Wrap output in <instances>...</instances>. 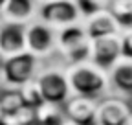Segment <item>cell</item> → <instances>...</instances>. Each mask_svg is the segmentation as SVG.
Wrapping results in <instances>:
<instances>
[{"mask_svg": "<svg viewBox=\"0 0 132 125\" xmlns=\"http://www.w3.org/2000/svg\"><path fill=\"white\" fill-rule=\"evenodd\" d=\"M64 72H66V77H68L72 96L99 99L110 90L108 72L95 66L92 61L70 65Z\"/></svg>", "mask_w": 132, "mask_h": 125, "instance_id": "1", "label": "cell"}, {"mask_svg": "<svg viewBox=\"0 0 132 125\" xmlns=\"http://www.w3.org/2000/svg\"><path fill=\"white\" fill-rule=\"evenodd\" d=\"M90 44L92 41L82 24H73L57 31V52L70 65L90 61Z\"/></svg>", "mask_w": 132, "mask_h": 125, "instance_id": "2", "label": "cell"}, {"mask_svg": "<svg viewBox=\"0 0 132 125\" xmlns=\"http://www.w3.org/2000/svg\"><path fill=\"white\" fill-rule=\"evenodd\" d=\"M39 19L55 31L82 22V15L75 0H46L39 7Z\"/></svg>", "mask_w": 132, "mask_h": 125, "instance_id": "3", "label": "cell"}, {"mask_svg": "<svg viewBox=\"0 0 132 125\" xmlns=\"http://www.w3.org/2000/svg\"><path fill=\"white\" fill-rule=\"evenodd\" d=\"M37 65H39V59L28 52L4 59L2 72H0L2 74V83L6 87L20 88L22 85L33 81L37 77Z\"/></svg>", "mask_w": 132, "mask_h": 125, "instance_id": "4", "label": "cell"}, {"mask_svg": "<svg viewBox=\"0 0 132 125\" xmlns=\"http://www.w3.org/2000/svg\"><path fill=\"white\" fill-rule=\"evenodd\" d=\"M57 50V31L44 22L26 24V52L33 57L42 59Z\"/></svg>", "mask_w": 132, "mask_h": 125, "instance_id": "5", "label": "cell"}, {"mask_svg": "<svg viewBox=\"0 0 132 125\" xmlns=\"http://www.w3.org/2000/svg\"><path fill=\"white\" fill-rule=\"evenodd\" d=\"M37 85L40 88L42 99L46 103H53V105H64L72 98V90L68 85V77L66 72L61 70H44L37 77Z\"/></svg>", "mask_w": 132, "mask_h": 125, "instance_id": "6", "label": "cell"}, {"mask_svg": "<svg viewBox=\"0 0 132 125\" xmlns=\"http://www.w3.org/2000/svg\"><path fill=\"white\" fill-rule=\"evenodd\" d=\"M121 57H123V37H121V33L94 39L90 44V61L95 66L103 68L106 72Z\"/></svg>", "mask_w": 132, "mask_h": 125, "instance_id": "7", "label": "cell"}, {"mask_svg": "<svg viewBox=\"0 0 132 125\" xmlns=\"http://www.w3.org/2000/svg\"><path fill=\"white\" fill-rule=\"evenodd\" d=\"M26 52V26L2 22L0 24V57L9 59Z\"/></svg>", "mask_w": 132, "mask_h": 125, "instance_id": "8", "label": "cell"}, {"mask_svg": "<svg viewBox=\"0 0 132 125\" xmlns=\"http://www.w3.org/2000/svg\"><path fill=\"white\" fill-rule=\"evenodd\" d=\"M82 28L88 33L90 41L94 39H101V37H108V35H119L123 33V29L119 26V22L116 20V17L110 13V9H101L94 15L82 19Z\"/></svg>", "mask_w": 132, "mask_h": 125, "instance_id": "9", "label": "cell"}, {"mask_svg": "<svg viewBox=\"0 0 132 125\" xmlns=\"http://www.w3.org/2000/svg\"><path fill=\"white\" fill-rule=\"evenodd\" d=\"M130 114H132V108L128 107V103L118 98H106V99H101L97 105L95 123L97 125H128Z\"/></svg>", "mask_w": 132, "mask_h": 125, "instance_id": "10", "label": "cell"}, {"mask_svg": "<svg viewBox=\"0 0 132 125\" xmlns=\"http://www.w3.org/2000/svg\"><path fill=\"white\" fill-rule=\"evenodd\" d=\"M97 99L82 98V96H72L66 101L64 107V118L73 121L75 125H95L97 116Z\"/></svg>", "mask_w": 132, "mask_h": 125, "instance_id": "11", "label": "cell"}, {"mask_svg": "<svg viewBox=\"0 0 132 125\" xmlns=\"http://www.w3.org/2000/svg\"><path fill=\"white\" fill-rule=\"evenodd\" d=\"M110 88L116 92L132 96V57H121L116 65L108 70Z\"/></svg>", "mask_w": 132, "mask_h": 125, "instance_id": "12", "label": "cell"}, {"mask_svg": "<svg viewBox=\"0 0 132 125\" xmlns=\"http://www.w3.org/2000/svg\"><path fill=\"white\" fill-rule=\"evenodd\" d=\"M37 13L35 0H7L4 11H2V19L4 22H13V24H22L26 26Z\"/></svg>", "mask_w": 132, "mask_h": 125, "instance_id": "13", "label": "cell"}, {"mask_svg": "<svg viewBox=\"0 0 132 125\" xmlns=\"http://www.w3.org/2000/svg\"><path fill=\"white\" fill-rule=\"evenodd\" d=\"M20 107H24L20 90L15 87H0V112L2 114H9L19 111Z\"/></svg>", "mask_w": 132, "mask_h": 125, "instance_id": "14", "label": "cell"}, {"mask_svg": "<svg viewBox=\"0 0 132 125\" xmlns=\"http://www.w3.org/2000/svg\"><path fill=\"white\" fill-rule=\"evenodd\" d=\"M108 9L119 22L123 31L132 29V0H110Z\"/></svg>", "mask_w": 132, "mask_h": 125, "instance_id": "15", "label": "cell"}, {"mask_svg": "<svg viewBox=\"0 0 132 125\" xmlns=\"http://www.w3.org/2000/svg\"><path fill=\"white\" fill-rule=\"evenodd\" d=\"M0 125H37L35 123V108L24 105L15 112L0 114Z\"/></svg>", "mask_w": 132, "mask_h": 125, "instance_id": "16", "label": "cell"}, {"mask_svg": "<svg viewBox=\"0 0 132 125\" xmlns=\"http://www.w3.org/2000/svg\"><path fill=\"white\" fill-rule=\"evenodd\" d=\"M19 90H20V96H22V101H24L26 107L37 108L39 105L44 103L42 94H40V88H39V85H37V79H33V81L22 85Z\"/></svg>", "mask_w": 132, "mask_h": 125, "instance_id": "17", "label": "cell"}, {"mask_svg": "<svg viewBox=\"0 0 132 125\" xmlns=\"http://www.w3.org/2000/svg\"><path fill=\"white\" fill-rule=\"evenodd\" d=\"M121 37H123V55L132 57V29L123 31Z\"/></svg>", "mask_w": 132, "mask_h": 125, "instance_id": "18", "label": "cell"}, {"mask_svg": "<svg viewBox=\"0 0 132 125\" xmlns=\"http://www.w3.org/2000/svg\"><path fill=\"white\" fill-rule=\"evenodd\" d=\"M6 2H7V0H0V15H2V11H4V6H6Z\"/></svg>", "mask_w": 132, "mask_h": 125, "instance_id": "19", "label": "cell"}, {"mask_svg": "<svg viewBox=\"0 0 132 125\" xmlns=\"http://www.w3.org/2000/svg\"><path fill=\"white\" fill-rule=\"evenodd\" d=\"M99 2H105V4H110V0H99Z\"/></svg>", "mask_w": 132, "mask_h": 125, "instance_id": "20", "label": "cell"}, {"mask_svg": "<svg viewBox=\"0 0 132 125\" xmlns=\"http://www.w3.org/2000/svg\"><path fill=\"white\" fill-rule=\"evenodd\" d=\"M0 81H2V74H0Z\"/></svg>", "mask_w": 132, "mask_h": 125, "instance_id": "21", "label": "cell"}, {"mask_svg": "<svg viewBox=\"0 0 132 125\" xmlns=\"http://www.w3.org/2000/svg\"><path fill=\"white\" fill-rule=\"evenodd\" d=\"M0 114H2V112H0Z\"/></svg>", "mask_w": 132, "mask_h": 125, "instance_id": "22", "label": "cell"}, {"mask_svg": "<svg viewBox=\"0 0 132 125\" xmlns=\"http://www.w3.org/2000/svg\"><path fill=\"white\" fill-rule=\"evenodd\" d=\"M44 2H46V0H44Z\"/></svg>", "mask_w": 132, "mask_h": 125, "instance_id": "23", "label": "cell"}]
</instances>
